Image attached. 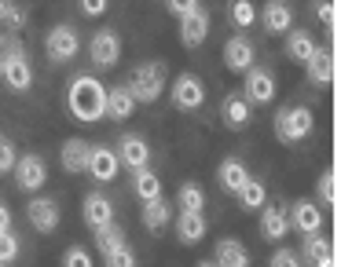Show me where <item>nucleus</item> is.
I'll list each match as a JSON object with an SVG mask.
<instances>
[{
  "mask_svg": "<svg viewBox=\"0 0 352 267\" xmlns=\"http://www.w3.org/2000/svg\"><path fill=\"white\" fill-rule=\"evenodd\" d=\"M77 4H81V11H85V15H92V19H99V15H107L110 0H77Z\"/></svg>",
  "mask_w": 352,
  "mask_h": 267,
  "instance_id": "obj_41",
  "label": "nucleus"
},
{
  "mask_svg": "<svg viewBox=\"0 0 352 267\" xmlns=\"http://www.w3.org/2000/svg\"><path fill=\"white\" fill-rule=\"evenodd\" d=\"M286 224H290L297 235H319V231H323V209H319V202L301 198V202H294V209L286 213Z\"/></svg>",
  "mask_w": 352,
  "mask_h": 267,
  "instance_id": "obj_8",
  "label": "nucleus"
},
{
  "mask_svg": "<svg viewBox=\"0 0 352 267\" xmlns=\"http://www.w3.org/2000/svg\"><path fill=\"white\" fill-rule=\"evenodd\" d=\"M169 99H173L176 110H202V103H206V84H202V77L180 73V77L169 84Z\"/></svg>",
  "mask_w": 352,
  "mask_h": 267,
  "instance_id": "obj_5",
  "label": "nucleus"
},
{
  "mask_svg": "<svg viewBox=\"0 0 352 267\" xmlns=\"http://www.w3.org/2000/svg\"><path fill=\"white\" fill-rule=\"evenodd\" d=\"M257 19H261L264 33H272V37H283L286 30H294V11L286 0H268L264 11H257Z\"/></svg>",
  "mask_w": 352,
  "mask_h": 267,
  "instance_id": "obj_11",
  "label": "nucleus"
},
{
  "mask_svg": "<svg viewBox=\"0 0 352 267\" xmlns=\"http://www.w3.org/2000/svg\"><path fill=\"white\" fill-rule=\"evenodd\" d=\"M96 246H99V253H103V257H110V253H118L121 246H125V235H121V227L107 224V227L96 231Z\"/></svg>",
  "mask_w": 352,
  "mask_h": 267,
  "instance_id": "obj_32",
  "label": "nucleus"
},
{
  "mask_svg": "<svg viewBox=\"0 0 352 267\" xmlns=\"http://www.w3.org/2000/svg\"><path fill=\"white\" fill-rule=\"evenodd\" d=\"M132 110H136V99H132V92H129L125 84L107 88V117L129 121V117H132Z\"/></svg>",
  "mask_w": 352,
  "mask_h": 267,
  "instance_id": "obj_20",
  "label": "nucleus"
},
{
  "mask_svg": "<svg viewBox=\"0 0 352 267\" xmlns=\"http://www.w3.org/2000/svg\"><path fill=\"white\" fill-rule=\"evenodd\" d=\"M261 209H264L261 213V235L268 242H283L286 231H290V224H286V209H279V205H261Z\"/></svg>",
  "mask_w": 352,
  "mask_h": 267,
  "instance_id": "obj_21",
  "label": "nucleus"
},
{
  "mask_svg": "<svg viewBox=\"0 0 352 267\" xmlns=\"http://www.w3.org/2000/svg\"><path fill=\"white\" fill-rule=\"evenodd\" d=\"M88 55H92V62L96 66H114L118 59H121V37L114 30H99L92 40H88Z\"/></svg>",
  "mask_w": 352,
  "mask_h": 267,
  "instance_id": "obj_10",
  "label": "nucleus"
},
{
  "mask_svg": "<svg viewBox=\"0 0 352 267\" xmlns=\"http://www.w3.org/2000/svg\"><path fill=\"white\" fill-rule=\"evenodd\" d=\"M107 267H136V257H132L129 246H121L118 253H110V257H107Z\"/></svg>",
  "mask_w": 352,
  "mask_h": 267,
  "instance_id": "obj_38",
  "label": "nucleus"
},
{
  "mask_svg": "<svg viewBox=\"0 0 352 267\" xmlns=\"http://www.w3.org/2000/svg\"><path fill=\"white\" fill-rule=\"evenodd\" d=\"M15 158H19V154H15V143L0 136V176H8L11 169H15Z\"/></svg>",
  "mask_w": 352,
  "mask_h": 267,
  "instance_id": "obj_35",
  "label": "nucleus"
},
{
  "mask_svg": "<svg viewBox=\"0 0 352 267\" xmlns=\"http://www.w3.org/2000/svg\"><path fill=\"white\" fill-rule=\"evenodd\" d=\"M206 37H209V15L202 8L180 15V44H184V48H198Z\"/></svg>",
  "mask_w": 352,
  "mask_h": 267,
  "instance_id": "obj_12",
  "label": "nucleus"
},
{
  "mask_svg": "<svg viewBox=\"0 0 352 267\" xmlns=\"http://www.w3.org/2000/svg\"><path fill=\"white\" fill-rule=\"evenodd\" d=\"M125 88L132 92V99H136V103H158L162 92L169 88V84H165V66H162V62H143V66H136Z\"/></svg>",
  "mask_w": 352,
  "mask_h": 267,
  "instance_id": "obj_2",
  "label": "nucleus"
},
{
  "mask_svg": "<svg viewBox=\"0 0 352 267\" xmlns=\"http://www.w3.org/2000/svg\"><path fill=\"white\" fill-rule=\"evenodd\" d=\"M11 227V209H8V202L0 198V231H8Z\"/></svg>",
  "mask_w": 352,
  "mask_h": 267,
  "instance_id": "obj_43",
  "label": "nucleus"
},
{
  "mask_svg": "<svg viewBox=\"0 0 352 267\" xmlns=\"http://www.w3.org/2000/svg\"><path fill=\"white\" fill-rule=\"evenodd\" d=\"M85 172H92V180H99V183H110L118 176V154L110 147H92L88 150Z\"/></svg>",
  "mask_w": 352,
  "mask_h": 267,
  "instance_id": "obj_16",
  "label": "nucleus"
},
{
  "mask_svg": "<svg viewBox=\"0 0 352 267\" xmlns=\"http://www.w3.org/2000/svg\"><path fill=\"white\" fill-rule=\"evenodd\" d=\"M235 198H239V205L246 209V213H257V209L264 205V183L253 180V176H246V183L235 191Z\"/></svg>",
  "mask_w": 352,
  "mask_h": 267,
  "instance_id": "obj_29",
  "label": "nucleus"
},
{
  "mask_svg": "<svg viewBox=\"0 0 352 267\" xmlns=\"http://www.w3.org/2000/svg\"><path fill=\"white\" fill-rule=\"evenodd\" d=\"M114 154H118V165H129L132 172L151 165V143L143 136H125L121 139V150H114Z\"/></svg>",
  "mask_w": 352,
  "mask_h": 267,
  "instance_id": "obj_14",
  "label": "nucleus"
},
{
  "mask_svg": "<svg viewBox=\"0 0 352 267\" xmlns=\"http://www.w3.org/2000/svg\"><path fill=\"white\" fill-rule=\"evenodd\" d=\"M26 216H30L33 231H41V235H52V231L59 227V205H55L52 198H33Z\"/></svg>",
  "mask_w": 352,
  "mask_h": 267,
  "instance_id": "obj_15",
  "label": "nucleus"
},
{
  "mask_svg": "<svg viewBox=\"0 0 352 267\" xmlns=\"http://www.w3.org/2000/svg\"><path fill=\"white\" fill-rule=\"evenodd\" d=\"M242 88H246V92H242V99H246L250 106H253V103H257V106H268L272 99H275V77H272L268 70H261V66H250V70H246V84H242Z\"/></svg>",
  "mask_w": 352,
  "mask_h": 267,
  "instance_id": "obj_9",
  "label": "nucleus"
},
{
  "mask_svg": "<svg viewBox=\"0 0 352 267\" xmlns=\"http://www.w3.org/2000/svg\"><path fill=\"white\" fill-rule=\"evenodd\" d=\"M66 106H70L74 121H85V125L103 121L107 117V84L96 81L92 73L74 77L70 88H66Z\"/></svg>",
  "mask_w": 352,
  "mask_h": 267,
  "instance_id": "obj_1",
  "label": "nucleus"
},
{
  "mask_svg": "<svg viewBox=\"0 0 352 267\" xmlns=\"http://www.w3.org/2000/svg\"><path fill=\"white\" fill-rule=\"evenodd\" d=\"M19 238L15 235H11V227L8 231H0V264H11V260H15L19 257Z\"/></svg>",
  "mask_w": 352,
  "mask_h": 267,
  "instance_id": "obj_34",
  "label": "nucleus"
},
{
  "mask_svg": "<svg viewBox=\"0 0 352 267\" xmlns=\"http://www.w3.org/2000/svg\"><path fill=\"white\" fill-rule=\"evenodd\" d=\"M8 8H11V0H0V22H4V15H8Z\"/></svg>",
  "mask_w": 352,
  "mask_h": 267,
  "instance_id": "obj_44",
  "label": "nucleus"
},
{
  "mask_svg": "<svg viewBox=\"0 0 352 267\" xmlns=\"http://www.w3.org/2000/svg\"><path fill=\"white\" fill-rule=\"evenodd\" d=\"M220 114H224L228 128H246L250 125V103L242 95H228L224 106H220Z\"/></svg>",
  "mask_w": 352,
  "mask_h": 267,
  "instance_id": "obj_26",
  "label": "nucleus"
},
{
  "mask_svg": "<svg viewBox=\"0 0 352 267\" xmlns=\"http://www.w3.org/2000/svg\"><path fill=\"white\" fill-rule=\"evenodd\" d=\"M213 264L217 267H250V253L235 238H220L217 242V253H213Z\"/></svg>",
  "mask_w": 352,
  "mask_h": 267,
  "instance_id": "obj_19",
  "label": "nucleus"
},
{
  "mask_svg": "<svg viewBox=\"0 0 352 267\" xmlns=\"http://www.w3.org/2000/svg\"><path fill=\"white\" fill-rule=\"evenodd\" d=\"M268 267H301V260H297L294 249H275V257L268 260Z\"/></svg>",
  "mask_w": 352,
  "mask_h": 267,
  "instance_id": "obj_39",
  "label": "nucleus"
},
{
  "mask_svg": "<svg viewBox=\"0 0 352 267\" xmlns=\"http://www.w3.org/2000/svg\"><path fill=\"white\" fill-rule=\"evenodd\" d=\"M140 220H143V227L162 231V227L173 220V209L165 205V198H154V202H143V213H140Z\"/></svg>",
  "mask_w": 352,
  "mask_h": 267,
  "instance_id": "obj_27",
  "label": "nucleus"
},
{
  "mask_svg": "<svg viewBox=\"0 0 352 267\" xmlns=\"http://www.w3.org/2000/svg\"><path fill=\"white\" fill-rule=\"evenodd\" d=\"M228 15H231V22H235L239 30H250L253 22H257V4H253V0H231Z\"/></svg>",
  "mask_w": 352,
  "mask_h": 267,
  "instance_id": "obj_31",
  "label": "nucleus"
},
{
  "mask_svg": "<svg viewBox=\"0 0 352 267\" xmlns=\"http://www.w3.org/2000/svg\"><path fill=\"white\" fill-rule=\"evenodd\" d=\"M81 216L92 231H99V227L114 224V205H110V198H103V194H88L85 205H81Z\"/></svg>",
  "mask_w": 352,
  "mask_h": 267,
  "instance_id": "obj_17",
  "label": "nucleus"
},
{
  "mask_svg": "<svg viewBox=\"0 0 352 267\" xmlns=\"http://www.w3.org/2000/svg\"><path fill=\"white\" fill-rule=\"evenodd\" d=\"M0 77L11 92H26L33 84V66L26 59V51L15 48V51H0Z\"/></svg>",
  "mask_w": 352,
  "mask_h": 267,
  "instance_id": "obj_4",
  "label": "nucleus"
},
{
  "mask_svg": "<svg viewBox=\"0 0 352 267\" xmlns=\"http://www.w3.org/2000/svg\"><path fill=\"white\" fill-rule=\"evenodd\" d=\"M0 267H4V264H0Z\"/></svg>",
  "mask_w": 352,
  "mask_h": 267,
  "instance_id": "obj_46",
  "label": "nucleus"
},
{
  "mask_svg": "<svg viewBox=\"0 0 352 267\" xmlns=\"http://www.w3.org/2000/svg\"><path fill=\"white\" fill-rule=\"evenodd\" d=\"M312 11H316V19L323 22V26H330V22H334V0H316Z\"/></svg>",
  "mask_w": 352,
  "mask_h": 267,
  "instance_id": "obj_40",
  "label": "nucleus"
},
{
  "mask_svg": "<svg viewBox=\"0 0 352 267\" xmlns=\"http://www.w3.org/2000/svg\"><path fill=\"white\" fill-rule=\"evenodd\" d=\"M283 37H286V55H290L294 62H308V59H312V51H316V40L308 37L305 30H286Z\"/></svg>",
  "mask_w": 352,
  "mask_h": 267,
  "instance_id": "obj_25",
  "label": "nucleus"
},
{
  "mask_svg": "<svg viewBox=\"0 0 352 267\" xmlns=\"http://www.w3.org/2000/svg\"><path fill=\"white\" fill-rule=\"evenodd\" d=\"M63 267H92V257H88L81 246H70L63 253Z\"/></svg>",
  "mask_w": 352,
  "mask_h": 267,
  "instance_id": "obj_37",
  "label": "nucleus"
},
{
  "mask_svg": "<svg viewBox=\"0 0 352 267\" xmlns=\"http://www.w3.org/2000/svg\"><path fill=\"white\" fill-rule=\"evenodd\" d=\"M246 165H242L239 158H224L220 161V169H217V180H220V187H224L228 194H235L242 183H246Z\"/></svg>",
  "mask_w": 352,
  "mask_h": 267,
  "instance_id": "obj_24",
  "label": "nucleus"
},
{
  "mask_svg": "<svg viewBox=\"0 0 352 267\" xmlns=\"http://www.w3.org/2000/svg\"><path fill=\"white\" fill-rule=\"evenodd\" d=\"M15 183H19V191H41L44 183H48V165H44L41 154H22V158H15Z\"/></svg>",
  "mask_w": 352,
  "mask_h": 267,
  "instance_id": "obj_7",
  "label": "nucleus"
},
{
  "mask_svg": "<svg viewBox=\"0 0 352 267\" xmlns=\"http://www.w3.org/2000/svg\"><path fill=\"white\" fill-rule=\"evenodd\" d=\"M44 51H48L52 62H70L77 51H81V37H77L74 26H52L48 37H44Z\"/></svg>",
  "mask_w": 352,
  "mask_h": 267,
  "instance_id": "obj_6",
  "label": "nucleus"
},
{
  "mask_svg": "<svg viewBox=\"0 0 352 267\" xmlns=\"http://www.w3.org/2000/svg\"><path fill=\"white\" fill-rule=\"evenodd\" d=\"M305 257L312 260V264H319V260L334 257V253H330V242L323 235H305Z\"/></svg>",
  "mask_w": 352,
  "mask_h": 267,
  "instance_id": "obj_33",
  "label": "nucleus"
},
{
  "mask_svg": "<svg viewBox=\"0 0 352 267\" xmlns=\"http://www.w3.org/2000/svg\"><path fill=\"white\" fill-rule=\"evenodd\" d=\"M176 235H180L184 246H198V242L206 238V216L202 213H184L176 216Z\"/></svg>",
  "mask_w": 352,
  "mask_h": 267,
  "instance_id": "obj_23",
  "label": "nucleus"
},
{
  "mask_svg": "<svg viewBox=\"0 0 352 267\" xmlns=\"http://www.w3.org/2000/svg\"><path fill=\"white\" fill-rule=\"evenodd\" d=\"M198 267H217V264H209V260H202V264H198Z\"/></svg>",
  "mask_w": 352,
  "mask_h": 267,
  "instance_id": "obj_45",
  "label": "nucleus"
},
{
  "mask_svg": "<svg viewBox=\"0 0 352 267\" xmlns=\"http://www.w3.org/2000/svg\"><path fill=\"white\" fill-rule=\"evenodd\" d=\"M312 110L308 106H283L279 114H275V136H279V143H301L312 136Z\"/></svg>",
  "mask_w": 352,
  "mask_h": 267,
  "instance_id": "obj_3",
  "label": "nucleus"
},
{
  "mask_svg": "<svg viewBox=\"0 0 352 267\" xmlns=\"http://www.w3.org/2000/svg\"><path fill=\"white\" fill-rule=\"evenodd\" d=\"M132 191H136L140 202H154V198H162V180L151 169H136V176H132Z\"/></svg>",
  "mask_w": 352,
  "mask_h": 267,
  "instance_id": "obj_28",
  "label": "nucleus"
},
{
  "mask_svg": "<svg viewBox=\"0 0 352 267\" xmlns=\"http://www.w3.org/2000/svg\"><path fill=\"white\" fill-rule=\"evenodd\" d=\"M305 70H308V81L319 84V88H327L330 81H334V59H330L327 48H316L312 59L305 62Z\"/></svg>",
  "mask_w": 352,
  "mask_h": 267,
  "instance_id": "obj_22",
  "label": "nucleus"
},
{
  "mask_svg": "<svg viewBox=\"0 0 352 267\" xmlns=\"http://www.w3.org/2000/svg\"><path fill=\"white\" fill-rule=\"evenodd\" d=\"M253 40L250 37H228V44H224V66L231 73H246L250 66H253Z\"/></svg>",
  "mask_w": 352,
  "mask_h": 267,
  "instance_id": "obj_13",
  "label": "nucleus"
},
{
  "mask_svg": "<svg viewBox=\"0 0 352 267\" xmlns=\"http://www.w3.org/2000/svg\"><path fill=\"white\" fill-rule=\"evenodd\" d=\"M88 150H92V143H85V139H66L63 147H59L63 169H66V172H74V176H81V172H85V165H88Z\"/></svg>",
  "mask_w": 352,
  "mask_h": 267,
  "instance_id": "obj_18",
  "label": "nucleus"
},
{
  "mask_svg": "<svg viewBox=\"0 0 352 267\" xmlns=\"http://www.w3.org/2000/svg\"><path fill=\"white\" fill-rule=\"evenodd\" d=\"M176 205H180L184 213H202V205H206L202 187H198V183H184L180 191H176Z\"/></svg>",
  "mask_w": 352,
  "mask_h": 267,
  "instance_id": "obj_30",
  "label": "nucleus"
},
{
  "mask_svg": "<svg viewBox=\"0 0 352 267\" xmlns=\"http://www.w3.org/2000/svg\"><path fill=\"white\" fill-rule=\"evenodd\" d=\"M316 194H319V205H334V172H323V176H319Z\"/></svg>",
  "mask_w": 352,
  "mask_h": 267,
  "instance_id": "obj_36",
  "label": "nucleus"
},
{
  "mask_svg": "<svg viewBox=\"0 0 352 267\" xmlns=\"http://www.w3.org/2000/svg\"><path fill=\"white\" fill-rule=\"evenodd\" d=\"M165 8H169L173 15L180 19V15H187V11H195V8H198V0H165Z\"/></svg>",
  "mask_w": 352,
  "mask_h": 267,
  "instance_id": "obj_42",
  "label": "nucleus"
}]
</instances>
